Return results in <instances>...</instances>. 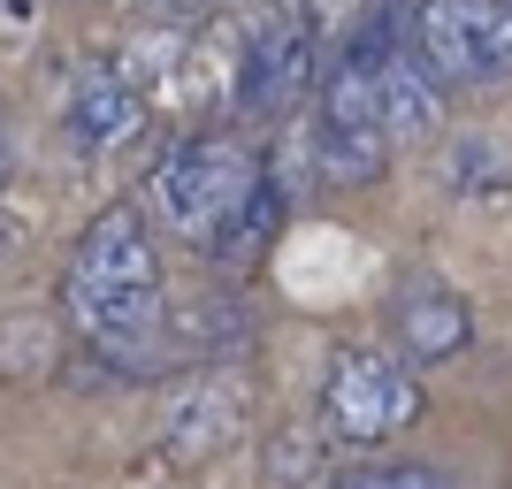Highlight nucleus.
<instances>
[{
    "label": "nucleus",
    "mask_w": 512,
    "mask_h": 489,
    "mask_svg": "<svg viewBox=\"0 0 512 489\" xmlns=\"http://www.w3.org/2000/svg\"><path fill=\"white\" fill-rule=\"evenodd\" d=\"M413 46L444 92L512 77V0H413Z\"/></svg>",
    "instance_id": "5"
},
{
    "label": "nucleus",
    "mask_w": 512,
    "mask_h": 489,
    "mask_svg": "<svg viewBox=\"0 0 512 489\" xmlns=\"http://www.w3.org/2000/svg\"><path fill=\"white\" fill-rule=\"evenodd\" d=\"M268 184V161L253 146H237L230 130H199L184 146H169L146 169V214L184 245H222L237 214L253 207V192Z\"/></svg>",
    "instance_id": "2"
},
{
    "label": "nucleus",
    "mask_w": 512,
    "mask_h": 489,
    "mask_svg": "<svg viewBox=\"0 0 512 489\" xmlns=\"http://www.w3.org/2000/svg\"><path fill=\"white\" fill-rule=\"evenodd\" d=\"M421 421V375H413L398 352H375V344H344L329 360V383H321V428L337 444L367 451L390 444L398 428Z\"/></svg>",
    "instance_id": "4"
},
{
    "label": "nucleus",
    "mask_w": 512,
    "mask_h": 489,
    "mask_svg": "<svg viewBox=\"0 0 512 489\" xmlns=\"http://www.w3.org/2000/svg\"><path fill=\"white\" fill-rule=\"evenodd\" d=\"M337 489H444V474L413 459V467H360V474H344Z\"/></svg>",
    "instance_id": "10"
},
{
    "label": "nucleus",
    "mask_w": 512,
    "mask_h": 489,
    "mask_svg": "<svg viewBox=\"0 0 512 489\" xmlns=\"http://www.w3.org/2000/svg\"><path fill=\"white\" fill-rule=\"evenodd\" d=\"M0 176H8V161H0Z\"/></svg>",
    "instance_id": "15"
},
{
    "label": "nucleus",
    "mask_w": 512,
    "mask_h": 489,
    "mask_svg": "<svg viewBox=\"0 0 512 489\" xmlns=\"http://www.w3.org/2000/svg\"><path fill=\"white\" fill-rule=\"evenodd\" d=\"M237 39V115H283V107L299 100L314 85V46L321 31H306L299 16H283V8H260Z\"/></svg>",
    "instance_id": "6"
},
{
    "label": "nucleus",
    "mask_w": 512,
    "mask_h": 489,
    "mask_svg": "<svg viewBox=\"0 0 512 489\" xmlns=\"http://www.w3.org/2000/svg\"><path fill=\"white\" fill-rule=\"evenodd\" d=\"M62 314L115 375H161V367H176L161 245H153V222L138 207L92 214V230L77 237L69 276H62Z\"/></svg>",
    "instance_id": "1"
},
{
    "label": "nucleus",
    "mask_w": 512,
    "mask_h": 489,
    "mask_svg": "<svg viewBox=\"0 0 512 489\" xmlns=\"http://www.w3.org/2000/svg\"><path fill=\"white\" fill-rule=\"evenodd\" d=\"M268 8H283V16H299L306 31H337V23L352 16L360 0H268Z\"/></svg>",
    "instance_id": "11"
},
{
    "label": "nucleus",
    "mask_w": 512,
    "mask_h": 489,
    "mask_svg": "<svg viewBox=\"0 0 512 489\" xmlns=\"http://www.w3.org/2000/svg\"><path fill=\"white\" fill-rule=\"evenodd\" d=\"M390 344H398V360L406 367H444L459 360L474 344V314H467V298L451 291L444 276H406L398 291H390Z\"/></svg>",
    "instance_id": "8"
},
{
    "label": "nucleus",
    "mask_w": 512,
    "mask_h": 489,
    "mask_svg": "<svg viewBox=\"0 0 512 489\" xmlns=\"http://www.w3.org/2000/svg\"><path fill=\"white\" fill-rule=\"evenodd\" d=\"M153 8H176V16H192V8H214V0H153Z\"/></svg>",
    "instance_id": "14"
},
{
    "label": "nucleus",
    "mask_w": 512,
    "mask_h": 489,
    "mask_svg": "<svg viewBox=\"0 0 512 489\" xmlns=\"http://www.w3.org/2000/svg\"><path fill=\"white\" fill-rule=\"evenodd\" d=\"M0 16H8V31H31V0H0Z\"/></svg>",
    "instance_id": "13"
},
{
    "label": "nucleus",
    "mask_w": 512,
    "mask_h": 489,
    "mask_svg": "<svg viewBox=\"0 0 512 489\" xmlns=\"http://www.w3.org/2000/svg\"><path fill=\"white\" fill-rule=\"evenodd\" d=\"M306 474H314V444H306V436H283V444H276V474H268V482L291 489V482H306Z\"/></svg>",
    "instance_id": "12"
},
{
    "label": "nucleus",
    "mask_w": 512,
    "mask_h": 489,
    "mask_svg": "<svg viewBox=\"0 0 512 489\" xmlns=\"http://www.w3.org/2000/svg\"><path fill=\"white\" fill-rule=\"evenodd\" d=\"M54 123H62V138L85 153V161H92V153H115V146H130V138L146 130V85H138L123 62L92 54V62L69 69Z\"/></svg>",
    "instance_id": "7"
},
{
    "label": "nucleus",
    "mask_w": 512,
    "mask_h": 489,
    "mask_svg": "<svg viewBox=\"0 0 512 489\" xmlns=\"http://www.w3.org/2000/svg\"><path fill=\"white\" fill-rule=\"evenodd\" d=\"M444 176H451V199H512V146L490 138V130H459L444 153Z\"/></svg>",
    "instance_id": "9"
},
{
    "label": "nucleus",
    "mask_w": 512,
    "mask_h": 489,
    "mask_svg": "<svg viewBox=\"0 0 512 489\" xmlns=\"http://www.w3.org/2000/svg\"><path fill=\"white\" fill-rule=\"evenodd\" d=\"M306 153L321 161L329 184H375V176L390 169L398 138H390V115H383L375 62H367L360 46H344V62L321 77V92H314V146Z\"/></svg>",
    "instance_id": "3"
}]
</instances>
